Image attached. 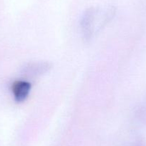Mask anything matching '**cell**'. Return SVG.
Here are the masks:
<instances>
[{
  "label": "cell",
  "mask_w": 146,
  "mask_h": 146,
  "mask_svg": "<svg viewBox=\"0 0 146 146\" xmlns=\"http://www.w3.org/2000/svg\"><path fill=\"white\" fill-rule=\"evenodd\" d=\"M30 90L31 85L25 81H16L12 85V92L17 102H23L27 98Z\"/></svg>",
  "instance_id": "cell-1"
},
{
  "label": "cell",
  "mask_w": 146,
  "mask_h": 146,
  "mask_svg": "<svg viewBox=\"0 0 146 146\" xmlns=\"http://www.w3.org/2000/svg\"><path fill=\"white\" fill-rule=\"evenodd\" d=\"M50 68L48 63H32L25 67V72L30 75H40L47 72Z\"/></svg>",
  "instance_id": "cell-2"
}]
</instances>
